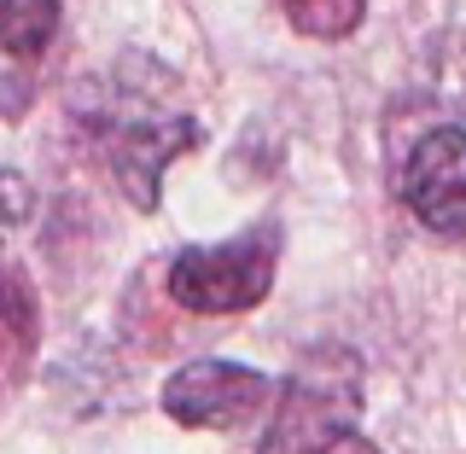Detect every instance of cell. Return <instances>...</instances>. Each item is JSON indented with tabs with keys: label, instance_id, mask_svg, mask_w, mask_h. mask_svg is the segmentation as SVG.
Listing matches in <instances>:
<instances>
[{
	"label": "cell",
	"instance_id": "1",
	"mask_svg": "<svg viewBox=\"0 0 466 454\" xmlns=\"http://www.w3.org/2000/svg\"><path fill=\"white\" fill-rule=\"evenodd\" d=\"M76 123L135 210H157L164 169L198 146V123L181 111L169 76L146 58H123L111 76L87 82V94H76Z\"/></svg>",
	"mask_w": 466,
	"mask_h": 454
},
{
	"label": "cell",
	"instance_id": "2",
	"mask_svg": "<svg viewBox=\"0 0 466 454\" xmlns=\"http://www.w3.org/2000/svg\"><path fill=\"white\" fill-rule=\"evenodd\" d=\"M280 268V222H251L233 239L181 245L169 262V298L193 315H239L257 309Z\"/></svg>",
	"mask_w": 466,
	"mask_h": 454
},
{
	"label": "cell",
	"instance_id": "3",
	"mask_svg": "<svg viewBox=\"0 0 466 454\" xmlns=\"http://www.w3.org/2000/svg\"><path fill=\"white\" fill-rule=\"evenodd\" d=\"M257 454H379L356 431V378H327L303 368L274 402L268 437Z\"/></svg>",
	"mask_w": 466,
	"mask_h": 454
},
{
	"label": "cell",
	"instance_id": "4",
	"mask_svg": "<svg viewBox=\"0 0 466 454\" xmlns=\"http://www.w3.org/2000/svg\"><path fill=\"white\" fill-rule=\"evenodd\" d=\"M268 402H274V385L257 368H239V361H187L181 373L164 378V414L193 431L251 426Z\"/></svg>",
	"mask_w": 466,
	"mask_h": 454
},
{
	"label": "cell",
	"instance_id": "5",
	"mask_svg": "<svg viewBox=\"0 0 466 454\" xmlns=\"http://www.w3.org/2000/svg\"><path fill=\"white\" fill-rule=\"evenodd\" d=\"M402 204L431 233L466 239V128L443 123L414 140L402 164Z\"/></svg>",
	"mask_w": 466,
	"mask_h": 454
},
{
	"label": "cell",
	"instance_id": "6",
	"mask_svg": "<svg viewBox=\"0 0 466 454\" xmlns=\"http://www.w3.org/2000/svg\"><path fill=\"white\" fill-rule=\"evenodd\" d=\"M58 35V0H0V116L18 123L35 106L41 58Z\"/></svg>",
	"mask_w": 466,
	"mask_h": 454
},
{
	"label": "cell",
	"instance_id": "7",
	"mask_svg": "<svg viewBox=\"0 0 466 454\" xmlns=\"http://www.w3.org/2000/svg\"><path fill=\"white\" fill-rule=\"evenodd\" d=\"M280 12H286V24L298 29V35L339 41L368 18V0H280Z\"/></svg>",
	"mask_w": 466,
	"mask_h": 454
},
{
	"label": "cell",
	"instance_id": "8",
	"mask_svg": "<svg viewBox=\"0 0 466 454\" xmlns=\"http://www.w3.org/2000/svg\"><path fill=\"white\" fill-rule=\"evenodd\" d=\"M29 338H35V303H29L24 280L0 274V373L29 349Z\"/></svg>",
	"mask_w": 466,
	"mask_h": 454
}]
</instances>
